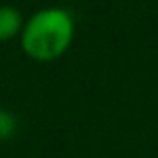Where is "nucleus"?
I'll return each mask as SVG.
<instances>
[{
	"instance_id": "f257e3e1",
	"label": "nucleus",
	"mask_w": 158,
	"mask_h": 158,
	"mask_svg": "<svg viewBox=\"0 0 158 158\" xmlns=\"http://www.w3.org/2000/svg\"><path fill=\"white\" fill-rule=\"evenodd\" d=\"M75 37V19L67 8L47 6L24 19L20 33V49L39 63H49L67 53Z\"/></svg>"
},
{
	"instance_id": "f03ea898",
	"label": "nucleus",
	"mask_w": 158,
	"mask_h": 158,
	"mask_svg": "<svg viewBox=\"0 0 158 158\" xmlns=\"http://www.w3.org/2000/svg\"><path fill=\"white\" fill-rule=\"evenodd\" d=\"M24 27V19L20 10L14 6H0V43H8L14 37H20Z\"/></svg>"
},
{
	"instance_id": "7ed1b4c3",
	"label": "nucleus",
	"mask_w": 158,
	"mask_h": 158,
	"mask_svg": "<svg viewBox=\"0 0 158 158\" xmlns=\"http://www.w3.org/2000/svg\"><path fill=\"white\" fill-rule=\"evenodd\" d=\"M12 132H14V120H12V116L0 112V138H8Z\"/></svg>"
},
{
	"instance_id": "20e7f679",
	"label": "nucleus",
	"mask_w": 158,
	"mask_h": 158,
	"mask_svg": "<svg viewBox=\"0 0 158 158\" xmlns=\"http://www.w3.org/2000/svg\"><path fill=\"white\" fill-rule=\"evenodd\" d=\"M0 112H2V110H0Z\"/></svg>"
}]
</instances>
